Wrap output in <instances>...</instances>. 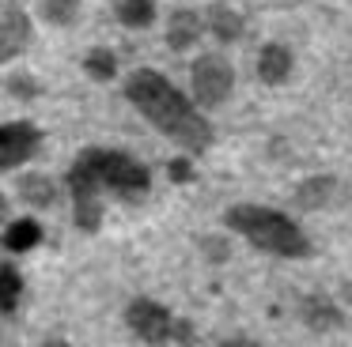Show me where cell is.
<instances>
[{
    "mask_svg": "<svg viewBox=\"0 0 352 347\" xmlns=\"http://www.w3.org/2000/svg\"><path fill=\"white\" fill-rule=\"evenodd\" d=\"M0 246H4V241H0Z\"/></svg>",
    "mask_w": 352,
    "mask_h": 347,
    "instance_id": "obj_23",
    "label": "cell"
},
{
    "mask_svg": "<svg viewBox=\"0 0 352 347\" xmlns=\"http://www.w3.org/2000/svg\"><path fill=\"white\" fill-rule=\"evenodd\" d=\"M0 241H4L12 253H27V249H34L42 241L38 219H16V223H8V234H4Z\"/></svg>",
    "mask_w": 352,
    "mask_h": 347,
    "instance_id": "obj_12",
    "label": "cell"
},
{
    "mask_svg": "<svg viewBox=\"0 0 352 347\" xmlns=\"http://www.w3.org/2000/svg\"><path fill=\"white\" fill-rule=\"evenodd\" d=\"M23 298V276L12 264H0V317H8Z\"/></svg>",
    "mask_w": 352,
    "mask_h": 347,
    "instance_id": "obj_14",
    "label": "cell"
},
{
    "mask_svg": "<svg viewBox=\"0 0 352 347\" xmlns=\"http://www.w3.org/2000/svg\"><path fill=\"white\" fill-rule=\"evenodd\" d=\"M167 174H170V181H178V185H186V181H193V163H190L186 155H178V158H170Z\"/></svg>",
    "mask_w": 352,
    "mask_h": 347,
    "instance_id": "obj_20",
    "label": "cell"
},
{
    "mask_svg": "<svg viewBox=\"0 0 352 347\" xmlns=\"http://www.w3.org/2000/svg\"><path fill=\"white\" fill-rule=\"evenodd\" d=\"M80 15V0H42V19L54 27H69Z\"/></svg>",
    "mask_w": 352,
    "mask_h": 347,
    "instance_id": "obj_16",
    "label": "cell"
},
{
    "mask_svg": "<svg viewBox=\"0 0 352 347\" xmlns=\"http://www.w3.org/2000/svg\"><path fill=\"white\" fill-rule=\"evenodd\" d=\"M201 246H205V249H208V253H212V256H216V261H220V256H223V253H228V249H223V246H220V238H205V241H201Z\"/></svg>",
    "mask_w": 352,
    "mask_h": 347,
    "instance_id": "obj_21",
    "label": "cell"
},
{
    "mask_svg": "<svg viewBox=\"0 0 352 347\" xmlns=\"http://www.w3.org/2000/svg\"><path fill=\"white\" fill-rule=\"evenodd\" d=\"M190 80L201 106H223L231 98V87H235V72H231V64L220 53H205V57L193 60Z\"/></svg>",
    "mask_w": 352,
    "mask_h": 347,
    "instance_id": "obj_4",
    "label": "cell"
},
{
    "mask_svg": "<svg viewBox=\"0 0 352 347\" xmlns=\"http://www.w3.org/2000/svg\"><path fill=\"white\" fill-rule=\"evenodd\" d=\"M258 75H261V83H269V87H280V83L292 75V49H284L280 42L261 45V53H258Z\"/></svg>",
    "mask_w": 352,
    "mask_h": 347,
    "instance_id": "obj_8",
    "label": "cell"
},
{
    "mask_svg": "<svg viewBox=\"0 0 352 347\" xmlns=\"http://www.w3.org/2000/svg\"><path fill=\"white\" fill-rule=\"evenodd\" d=\"M223 223H228L235 234H243V238L250 241L254 249H261V253L292 256V261L311 256V241H307L303 226L292 223V219L284 215V211H276V208H261V204H235V208H228Z\"/></svg>",
    "mask_w": 352,
    "mask_h": 347,
    "instance_id": "obj_3",
    "label": "cell"
},
{
    "mask_svg": "<svg viewBox=\"0 0 352 347\" xmlns=\"http://www.w3.org/2000/svg\"><path fill=\"white\" fill-rule=\"evenodd\" d=\"M303 321H307V328H314V332H333V328H341V309L333 306V302H326V298H307L303 302Z\"/></svg>",
    "mask_w": 352,
    "mask_h": 347,
    "instance_id": "obj_10",
    "label": "cell"
},
{
    "mask_svg": "<svg viewBox=\"0 0 352 347\" xmlns=\"http://www.w3.org/2000/svg\"><path fill=\"white\" fill-rule=\"evenodd\" d=\"M197 38H201V15L197 12L182 8V12L170 15V23H167V45H170V49L182 53V49H190Z\"/></svg>",
    "mask_w": 352,
    "mask_h": 347,
    "instance_id": "obj_9",
    "label": "cell"
},
{
    "mask_svg": "<svg viewBox=\"0 0 352 347\" xmlns=\"http://www.w3.org/2000/svg\"><path fill=\"white\" fill-rule=\"evenodd\" d=\"M125 324L133 328V336L144 339V344H167L170 339V309L155 298H133L129 309H125Z\"/></svg>",
    "mask_w": 352,
    "mask_h": 347,
    "instance_id": "obj_5",
    "label": "cell"
},
{
    "mask_svg": "<svg viewBox=\"0 0 352 347\" xmlns=\"http://www.w3.org/2000/svg\"><path fill=\"white\" fill-rule=\"evenodd\" d=\"M208 27H212V34L220 38V42H235V38L243 34V15L228 4H216L212 15H208Z\"/></svg>",
    "mask_w": 352,
    "mask_h": 347,
    "instance_id": "obj_13",
    "label": "cell"
},
{
    "mask_svg": "<svg viewBox=\"0 0 352 347\" xmlns=\"http://www.w3.org/2000/svg\"><path fill=\"white\" fill-rule=\"evenodd\" d=\"M42 147V132L31 121H8L0 125V170H16Z\"/></svg>",
    "mask_w": 352,
    "mask_h": 347,
    "instance_id": "obj_6",
    "label": "cell"
},
{
    "mask_svg": "<svg viewBox=\"0 0 352 347\" xmlns=\"http://www.w3.org/2000/svg\"><path fill=\"white\" fill-rule=\"evenodd\" d=\"M31 45V15L19 4H8L0 15V64L16 60Z\"/></svg>",
    "mask_w": 352,
    "mask_h": 347,
    "instance_id": "obj_7",
    "label": "cell"
},
{
    "mask_svg": "<svg viewBox=\"0 0 352 347\" xmlns=\"http://www.w3.org/2000/svg\"><path fill=\"white\" fill-rule=\"evenodd\" d=\"M152 189V174L125 151L110 147H84L69 166V193H72V219L80 230L102 226V200L114 196L125 204H140Z\"/></svg>",
    "mask_w": 352,
    "mask_h": 347,
    "instance_id": "obj_1",
    "label": "cell"
},
{
    "mask_svg": "<svg viewBox=\"0 0 352 347\" xmlns=\"http://www.w3.org/2000/svg\"><path fill=\"white\" fill-rule=\"evenodd\" d=\"M84 68H87L91 80L107 83V80H114V72H118V57L110 49H91V53H87V60H84Z\"/></svg>",
    "mask_w": 352,
    "mask_h": 347,
    "instance_id": "obj_17",
    "label": "cell"
},
{
    "mask_svg": "<svg viewBox=\"0 0 352 347\" xmlns=\"http://www.w3.org/2000/svg\"><path fill=\"white\" fill-rule=\"evenodd\" d=\"M8 91L16 98H34V95H38V80H34V75H27V72H12L8 75Z\"/></svg>",
    "mask_w": 352,
    "mask_h": 347,
    "instance_id": "obj_19",
    "label": "cell"
},
{
    "mask_svg": "<svg viewBox=\"0 0 352 347\" xmlns=\"http://www.w3.org/2000/svg\"><path fill=\"white\" fill-rule=\"evenodd\" d=\"M125 98L160 128L163 136L178 143L186 151H208L216 140L212 125L193 110V102L175 87L170 80H163L152 68H137V72L125 80Z\"/></svg>",
    "mask_w": 352,
    "mask_h": 347,
    "instance_id": "obj_2",
    "label": "cell"
},
{
    "mask_svg": "<svg viewBox=\"0 0 352 347\" xmlns=\"http://www.w3.org/2000/svg\"><path fill=\"white\" fill-rule=\"evenodd\" d=\"M329 189H333V178H307L303 189H299V204L314 208V204H322L329 196Z\"/></svg>",
    "mask_w": 352,
    "mask_h": 347,
    "instance_id": "obj_18",
    "label": "cell"
},
{
    "mask_svg": "<svg viewBox=\"0 0 352 347\" xmlns=\"http://www.w3.org/2000/svg\"><path fill=\"white\" fill-rule=\"evenodd\" d=\"M118 19L125 27H148L155 19V0H118Z\"/></svg>",
    "mask_w": 352,
    "mask_h": 347,
    "instance_id": "obj_15",
    "label": "cell"
},
{
    "mask_svg": "<svg viewBox=\"0 0 352 347\" xmlns=\"http://www.w3.org/2000/svg\"><path fill=\"white\" fill-rule=\"evenodd\" d=\"M4 219H8V196L0 193V223H4Z\"/></svg>",
    "mask_w": 352,
    "mask_h": 347,
    "instance_id": "obj_22",
    "label": "cell"
},
{
    "mask_svg": "<svg viewBox=\"0 0 352 347\" xmlns=\"http://www.w3.org/2000/svg\"><path fill=\"white\" fill-rule=\"evenodd\" d=\"M19 196H23L31 208H50V204L57 200V185L46 174H23V178H19Z\"/></svg>",
    "mask_w": 352,
    "mask_h": 347,
    "instance_id": "obj_11",
    "label": "cell"
}]
</instances>
